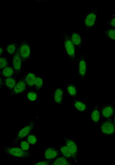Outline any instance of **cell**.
Wrapping results in <instances>:
<instances>
[{
	"mask_svg": "<svg viewBox=\"0 0 115 165\" xmlns=\"http://www.w3.org/2000/svg\"><path fill=\"white\" fill-rule=\"evenodd\" d=\"M63 45L68 58L74 64L76 61L75 46L72 41L69 33L65 32L62 34Z\"/></svg>",
	"mask_w": 115,
	"mask_h": 165,
	"instance_id": "obj_1",
	"label": "cell"
},
{
	"mask_svg": "<svg viewBox=\"0 0 115 165\" xmlns=\"http://www.w3.org/2000/svg\"><path fill=\"white\" fill-rule=\"evenodd\" d=\"M2 151L7 155L16 157L27 158L32 155L30 151H24L18 146H5L2 148Z\"/></svg>",
	"mask_w": 115,
	"mask_h": 165,
	"instance_id": "obj_2",
	"label": "cell"
},
{
	"mask_svg": "<svg viewBox=\"0 0 115 165\" xmlns=\"http://www.w3.org/2000/svg\"><path fill=\"white\" fill-rule=\"evenodd\" d=\"M36 121L34 119L26 125L23 126L17 133L12 140V143L16 144L26 138L32 131L36 125Z\"/></svg>",
	"mask_w": 115,
	"mask_h": 165,
	"instance_id": "obj_3",
	"label": "cell"
},
{
	"mask_svg": "<svg viewBox=\"0 0 115 165\" xmlns=\"http://www.w3.org/2000/svg\"><path fill=\"white\" fill-rule=\"evenodd\" d=\"M99 132L104 135L111 136L115 135V126L113 117L106 119L99 123Z\"/></svg>",
	"mask_w": 115,
	"mask_h": 165,
	"instance_id": "obj_4",
	"label": "cell"
},
{
	"mask_svg": "<svg viewBox=\"0 0 115 165\" xmlns=\"http://www.w3.org/2000/svg\"><path fill=\"white\" fill-rule=\"evenodd\" d=\"M99 12L98 9H93L88 12L83 20V24L85 31L88 32L95 26Z\"/></svg>",
	"mask_w": 115,
	"mask_h": 165,
	"instance_id": "obj_5",
	"label": "cell"
},
{
	"mask_svg": "<svg viewBox=\"0 0 115 165\" xmlns=\"http://www.w3.org/2000/svg\"><path fill=\"white\" fill-rule=\"evenodd\" d=\"M19 52L23 64L29 59L32 53L31 47L27 40H22L19 44Z\"/></svg>",
	"mask_w": 115,
	"mask_h": 165,
	"instance_id": "obj_6",
	"label": "cell"
},
{
	"mask_svg": "<svg viewBox=\"0 0 115 165\" xmlns=\"http://www.w3.org/2000/svg\"><path fill=\"white\" fill-rule=\"evenodd\" d=\"M87 74V63L85 55L81 53L78 58V75L82 83H84Z\"/></svg>",
	"mask_w": 115,
	"mask_h": 165,
	"instance_id": "obj_7",
	"label": "cell"
},
{
	"mask_svg": "<svg viewBox=\"0 0 115 165\" xmlns=\"http://www.w3.org/2000/svg\"><path fill=\"white\" fill-rule=\"evenodd\" d=\"M64 144L70 150L72 156V160L74 162H77L78 161V146L76 143L70 138L65 137Z\"/></svg>",
	"mask_w": 115,
	"mask_h": 165,
	"instance_id": "obj_8",
	"label": "cell"
},
{
	"mask_svg": "<svg viewBox=\"0 0 115 165\" xmlns=\"http://www.w3.org/2000/svg\"><path fill=\"white\" fill-rule=\"evenodd\" d=\"M12 56V67L15 74L18 76L20 73L23 64L22 60L19 52V44L18 45L16 50Z\"/></svg>",
	"mask_w": 115,
	"mask_h": 165,
	"instance_id": "obj_9",
	"label": "cell"
},
{
	"mask_svg": "<svg viewBox=\"0 0 115 165\" xmlns=\"http://www.w3.org/2000/svg\"><path fill=\"white\" fill-rule=\"evenodd\" d=\"M27 87L23 78L17 81L14 88L11 91L10 97H13L23 94L26 90Z\"/></svg>",
	"mask_w": 115,
	"mask_h": 165,
	"instance_id": "obj_10",
	"label": "cell"
},
{
	"mask_svg": "<svg viewBox=\"0 0 115 165\" xmlns=\"http://www.w3.org/2000/svg\"><path fill=\"white\" fill-rule=\"evenodd\" d=\"M59 149L53 146L45 147L44 158L45 159L53 160L55 159L60 154Z\"/></svg>",
	"mask_w": 115,
	"mask_h": 165,
	"instance_id": "obj_11",
	"label": "cell"
},
{
	"mask_svg": "<svg viewBox=\"0 0 115 165\" xmlns=\"http://www.w3.org/2000/svg\"><path fill=\"white\" fill-rule=\"evenodd\" d=\"M101 116L105 119L113 117L115 112V107L111 104L103 105L100 109Z\"/></svg>",
	"mask_w": 115,
	"mask_h": 165,
	"instance_id": "obj_12",
	"label": "cell"
},
{
	"mask_svg": "<svg viewBox=\"0 0 115 165\" xmlns=\"http://www.w3.org/2000/svg\"><path fill=\"white\" fill-rule=\"evenodd\" d=\"M69 35L72 43L79 50L83 45V40L80 34L76 30H74L69 33Z\"/></svg>",
	"mask_w": 115,
	"mask_h": 165,
	"instance_id": "obj_13",
	"label": "cell"
},
{
	"mask_svg": "<svg viewBox=\"0 0 115 165\" xmlns=\"http://www.w3.org/2000/svg\"><path fill=\"white\" fill-rule=\"evenodd\" d=\"M101 115L99 105H95L93 107L90 113V118L93 124L97 126L99 124Z\"/></svg>",
	"mask_w": 115,
	"mask_h": 165,
	"instance_id": "obj_14",
	"label": "cell"
},
{
	"mask_svg": "<svg viewBox=\"0 0 115 165\" xmlns=\"http://www.w3.org/2000/svg\"><path fill=\"white\" fill-rule=\"evenodd\" d=\"M64 91L62 88H56L53 93V98L54 102L59 105L62 104L64 98Z\"/></svg>",
	"mask_w": 115,
	"mask_h": 165,
	"instance_id": "obj_15",
	"label": "cell"
},
{
	"mask_svg": "<svg viewBox=\"0 0 115 165\" xmlns=\"http://www.w3.org/2000/svg\"><path fill=\"white\" fill-rule=\"evenodd\" d=\"M71 103L74 108L80 112H85L88 109L87 104L80 100L74 99Z\"/></svg>",
	"mask_w": 115,
	"mask_h": 165,
	"instance_id": "obj_16",
	"label": "cell"
},
{
	"mask_svg": "<svg viewBox=\"0 0 115 165\" xmlns=\"http://www.w3.org/2000/svg\"><path fill=\"white\" fill-rule=\"evenodd\" d=\"M37 75L33 72H29L23 77L27 87L31 88L34 87Z\"/></svg>",
	"mask_w": 115,
	"mask_h": 165,
	"instance_id": "obj_17",
	"label": "cell"
},
{
	"mask_svg": "<svg viewBox=\"0 0 115 165\" xmlns=\"http://www.w3.org/2000/svg\"><path fill=\"white\" fill-rule=\"evenodd\" d=\"M71 164L70 160L60 153L51 164L52 165H70Z\"/></svg>",
	"mask_w": 115,
	"mask_h": 165,
	"instance_id": "obj_18",
	"label": "cell"
},
{
	"mask_svg": "<svg viewBox=\"0 0 115 165\" xmlns=\"http://www.w3.org/2000/svg\"><path fill=\"white\" fill-rule=\"evenodd\" d=\"M17 81L14 77L4 78V86L11 91L14 88Z\"/></svg>",
	"mask_w": 115,
	"mask_h": 165,
	"instance_id": "obj_19",
	"label": "cell"
},
{
	"mask_svg": "<svg viewBox=\"0 0 115 165\" xmlns=\"http://www.w3.org/2000/svg\"><path fill=\"white\" fill-rule=\"evenodd\" d=\"M66 90L68 94L70 97L74 98L78 97V91L75 85L68 84L66 87Z\"/></svg>",
	"mask_w": 115,
	"mask_h": 165,
	"instance_id": "obj_20",
	"label": "cell"
},
{
	"mask_svg": "<svg viewBox=\"0 0 115 165\" xmlns=\"http://www.w3.org/2000/svg\"><path fill=\"white\" fill-rule=\"evenodd\" d=\"M15 74L13 67L8 66L0 70V76L4 78L13 76Z\"/></svg>",
	"mask_w": 115,
	"mask_h": 165,
	"instance_id": "obj_21",
	"label": "cell"
},
{
	"mask_svg": "<svg viewBox=\"0 0 115 165\" xmlns=\"http://www.w3.org/2000/svg\"><path fill=\"white\" fill-rule=\"evenodd\" d=\"M26 97L28 101L29 102H35L39 98V95L36 90L30 89L26 93Z\"/></svg>",
	"mask_w": 115,
	"mask_h": 165,
	"instance_id": "obj_22",
	"label": "cell"
},
{
	"mask_svg": "<svg viewBox=\"0 0 115 165\" xmlns=\"http://www.w3.org/2000/svg\"><path fill=\"white\" fill-rule=\"evenodd\" d=\"M18 43L16 41L8 44L5 49V50L7 54L13 56L15 53Z\"/></svg>",
	"mask_w": 115,
	"mask_h": 165,
	"instance_id": "obj_23",
	"label": "cell"
},
{
	"mask_svg": "<svg viewBox=\"0 0 115 165\" xmlns=\"http://www.w3.org/2000/svg\"><path fill=\"white\" fill-rule=\"evenodd\" d=\"M59 149L61 154L69 160L72 159L71 154L67 146L65 144L61 145Z\"/></svg>",
	"mask_w": 115,
	"mask_h": 165,
	"instance_id": "obj_24",
	"label": "cell"
},
{
	"mask_svg": "<svg viewBox=\"0 0 115 165\" xmlns=\"http://www.w3.org/2000/svg\"><path fill=\"white\" fill-rule=\"evenodd\" d=\"M103 34L108 39L115 41V29L106 28L103 31Z\"/></svg>",
	"mask_w": 115,
	"mask_h": 165,
	"instance_id": "obj_25",
	"label": "cell"
},
{
	"mask_svg": "<svg viewBox=\"0 0 115 165\" xmlns=\"http://www.w3.org/2000/svg\"><path fill=\"white\" fill-rule=\"evenodd\" d=\"M43 80L40 76H36L34 87L35 90L37 91L40 90L43 87Z\"/></svg>",
	"mask_w": 115,
	"mask_h": 165,
	"instance_id": "obj_26",
	"label": "cell"
},
{
	"mask_svg": "<svg viewBox=\"0 0 115 165\" xmlns=\"http://www.w3.org/2000/svg\"><path fill=\"white\" fill-rule=\"evenodd\" d=\"M26 137L27 141L30 145L34 146L37 144L38 139L35 134L30 133Z\"/></svg>",
	"mask_w": 115,
	"mask_h": 165,
	"instance_id": "obj_27",
	"label": "cell"
},
{
	"mask_svg": "<svg viewBox=\"0 0 115 165\" xmlns=\"http://www.w3.org/2000/svg\"><path fill=\"white\" fill-rule=\"evenodd\" d=\"M0 70L9 66V62L7 56H0Z\"/></svg>",
	"mask_w": 115,
	"mask_h": 165,
	"instance_id": "obj_28",
	"label": "cell"
},
{
	"mask_svg": "<svg viewBox=\"0 0 115 165\" xmlns=\"http://www.w3.org/2000/svg\"><path fill=\"white\" fill-rule=\"evenodd\" d=\"M20 143V147L23 150L25 151H30V145L28 142L26 140L22 139Z\"/></svg>",
	"mask_w": 115,
	"mask_h": 165,
	"instance_id": "obj_29",
	"label": "cell"
},
{
	"mask_svg": "<svg viewBox=\"0 0 115 165\" xmlns=\"http://www.w3.org/2000/svg\"><path fill=\"white\" fill-rule=\"evenodd\" d=\"M54 160H50L44 159L43 160H39V161L35 163L34 165H51Z\"/></svg>",
	"mask_w": 115,
	"mask_h": 165,
	"instance_id": "obj_30",
	"label": "cell"
},
{
	"mask_svg": "<svg viewBox=\"0 0 115 165\" xmlns=\"http://www.w3.org/2000/svg\"><path fill=\"white\" fill-rule=\"evenodd\" d=\"M106 22L107 24L112 28L115 29V16H113L110 19Z\"/></svg>",
	"mask_w": 115,
	"mask_h": 165,
	"instance_id": "obj_31",
	"label": "cell"
},
{
	"mask_svg": "<svg viewBox=\"0 0 115 165\" xmlns=\"http://www.w3.org/2000/svg\"><path fill=\"white\" fill-rule=\"evenodd\" d=\"M0 87L1 89L4 86V78L1 76H0Z\"/></svg>",
	"mask_w": 115,
	"mask_h": 165,
	"instance_id": "obj_32",
	"label": "cell"
},
{
	"mask_svg": "<svg viewBox=\"0 0 115 165\" xmlns=\"http://www.w3.org/2000/svg\"><path fill=\"white\" fill-rule=\"evenodd\" d=\"M5 49L3 47H0V56H2V54L4 53Z\"/></svg>",
	"mask_w": 115,
	"mask_h": 165,
	"instance_id": "obj_33",
	"label": "cell"
},
{
	"mask_svg": "<svg viewBox=\"0 0 115 165\" xmlns=\"http://www.w3.org/2000/svg\"><path fill=\"white\" fill-rule=\"evenodd\" d=\"M113 121L115 126V112L113 117Z\"/></svg>",
	"mask_w": 115,
	"mask_h": 165,
	"instance_id": "obj_34",
	"label": "cell"
},
{
	"mask_svg": "<svg viewBox=\"0 0 115 165\" xmlns=\"http://www.w3.org/2000/svg\"><path fill=\"white\" fill-rule=\"evenodd\" d=\"M113 16H115V8L114 10V12L113 13Z\"/></svg>",
	"mask_w": 115,
	"mask_h": 165,
	"instance_id": "obj_35",
	"label": "cell"
},
{
	"mask_svg": "<svg viewBox=\"0 0 115 165\" xmlns=\"http://www.w3.org/2000/svg\"><path fill=\"white\" fill-rule=\"evenodd\" d=\"M112 104H113V105H114L115 104V101Z\"/></svg>",
	"mask_w": 115,
	"mask_h": 165,
	"instance_id": "obj_36",
	"label": "cell"
}]
</instances>
